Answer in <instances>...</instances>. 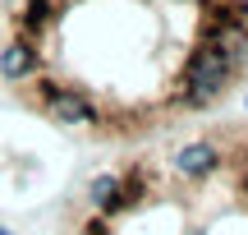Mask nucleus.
I'll return each instance as SVG.
<instances>
[{
	"mask_svg": "<svg viewBox=\"0 0 248 235\" xmlns=\"http://www.w3.org/2000/svg\"><path fill=\"white\" fill-rule=\"evenodd\" d=\"M0 235H9V231H5V226H0Z\"/></svg>",
	"mask_w": 248,
	"mask_h": 235,
	"instance_id": "obj_3",
	"label": "nucleus"
},
{
	"mask_svg": "<svg viewBox=\"0 0 248 235\" xmlns=\"http://www.w3.org/2000/svg\"><path fill=\"white\" fill-rule=\"evenodd\" d=\"M74 235H248V125H225V152L202 175H184L166 148L97 175Z\"/></svg>",
	"mask_w": 248,
	"mask_h": 235,
	"instance_id": "obj_2",
	"label": "nucleus"
},
{
	"mask_svg": "<svg viewBox=\"0 0 248 235\" xmlns=\"http://www.w3.org/2000/svg\"><path fill=\"white\" fill-rule=\"evenodd\" d=\"M248 69V0H14L0 74L60 129L133 138Z\"/></svg>",
	"mask_w": 248,
	"mask_h": 235,
	"instance_id": "obj_1",
	"label": "nucleus"
}]
</instances>
